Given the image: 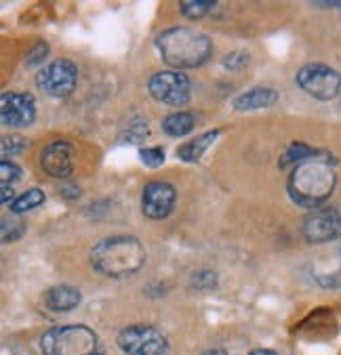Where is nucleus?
Segmentation results:
<instances>
[{
  "label": "nucleus",
  "instance_id": "1",
  "mask_svg": "<svg viewBox=\"0 0 341 355\" xmlns=\"http://www.w3.org/2000/svg\"><path fill=\"white\" fill-rule=\"evenodd\" d=\"M322 156L324 154L297 164L289 177L287 191L291 200L301 208H310V210L322 208V204L335 191L337 185L335 171L326 160H322Z\"/></svg>",
  "mask_w": 341,
  "mask_h": 355
},
{
  "label": "nucleus",
  "instance_id": "2",
  "mask_svg": "<svg viewBox=\"0 0 341 355\" xmlns=\"http://www.w3.org/2000/svg\"><path fill=\"white\" fill-rule=\"evenodd\" d=\"M156 46L163 61L177 72L204 65L213 53V40L207 34L181 26L160 32L156 38Z\"/></svg>",
  "mask_w": 341,
  "mask_h": 355
},
{
  "label": "nucleus",
  "instance_id": "3",
  "mask_svg": "<svg viewBox=\"0 0 341 355\" xmlns=\"http://www.w3.org/2000/svg\"><path fill=\"white\" fill-rule=\"evenodd\" d=\"M146 263V248L133 236H112L95 244L91 265L97 273L114 279L138 273Z\"/></svg>",
  "mask_w": 341,
  "mask_h": 355
},
{
  "label": "nucleus",
  "instance_id": "4",
  "mask_svg": "<svg viewBox=\"0 0 341 355\" xmlns=\"http://www.w3.org/2000/svg\"><path fill=\"white\" fill-rule=\"evenodd\" d=\"M40 349L44 355H91L97 351V336L78 324L55 326L40 336Z\"/></svg>",
  "mask_w": 341,
  "mask_h": 355
},
{
  "label": "nucleus",
  "instance_id": "5",
  "mask_svg": "<svg viewBox=\"0 0 341 355\" xmlns=\"http://www.w3.org/2000/svg\"><path fill=\"white\" fill-rule=\"evenodd\" d=\"M297 87L316 101H331L341 91V74L326 63H306L295 74Z\"/></svg>",
  "mask_w": 341,
  "mask_h": 355
},
{
  "label": "nucleus",
  "instance_id": "6",
  "mask_svg": "<svg viewBox=\"0 0 341 355\" xmlns=\"http://www.w3.org/2000/svg\"><path fill=\"white\" fill-rule=\"evenodd\" d=\"M78 83V69L70 59H57L44 65L36 74V87L40 93L53 99H65L72 95Z\"/></svg>",
  "mask_w": 341,
  "mask_h": 355
},
{
  "label": "nucleus",
  "instance_id": "7",
  "mask_svg": "<svg viewBox=\"0 0 341 355\" xmlns=\"http://www.w3.org/2000/svg\"><path fill=\"white\" fill-rule=\"evenodd\" d=\"M116 343L126 355H169L167 336L158 328L148 324H138L120 330Z\"/></svg>",
  "mask_w": 341,
  "mask_h": 355
},
{
  "label": "nucleus",
  "instance_id": "8",
  "mask_svg": "<svg viewBox=\"0 0 341 355\" xmlns=\"http://www.w3.org/2000/svg\"><path fill=\"white\" fill-rule=\"evenodd\" d=\"M150 95L165 105H183L190 101L192 85L190 78L177 69H165V72H156L148 83Z\"/></svg>",
  "mask_w": 341,
  "mask_h": 355
},
{
  "label": "nucleus",
  "instance_id": "9",
  "mask_svg": "<svg viewBox=\"0 0 341 355\" xmlns=\"http://www.w3.org/2000/svg\"><path fill=\"white\" fill-rule=\"evenodd\" d=\"M301 236L310 244H324L341 236V210L335 206L316 208L306 217L301 225Z\"/></svg>",
  "mask_w": 341,
  "mask_h": 355
},
{
  "label": "nucleus",
  "instance_id": "10",
  "mask_svg": "<svg viewBox=\"0 0 341 355\" xmlns=\"http://www.w3.org/2000/svg\"><path fill=\"white\" fill-rule=\"evenodd\" d=\"M177 202V191L169 181H152L142 191V212L152 221L167 219Z\"/></svg>",
  "mask_w": 341,
  "mask_h": 355
},
{
  "label": "nucleus",
  "instance_id": "11",
  "mask_svg": "<svg viewBox=\"0 0 341 355\" xmlns=\"http://www.w3.org/2000/svg\"><path fill=\"white\" fill-rule=\"evenodd\" d=\"M0 118L5 126L26 128L36 120V101L28 93H3L0 97Z\"/></svg>",
  "mask_w": 341,
  "mask_h": 355
},
{
  "label": "nucleus",
  "instance_id": "12",
  "mask_svg": "<svg viewBox=\"0 0 341 355\" xmlns=\"http://www.w3.org/2000/svg\"><path fill=\"white\" fill-rule=\"evenodd\" d=\"M42 171L53 177L65 181L74 171V148L67 141H53L40 154Z\"/></svg>",
  "mask_w": 341,
  "mask_h": 355
},
{
  "label": "nucleus",
  "instance_id": "13",
  "mask_svg": "<svg viewBox=\"0 0 341 355\" xmlns=\"http://www.w3.org/2000/svg\"><path fill=\"white\" fill-rule=\"evenodd\" d=\"M278 91L269 89V87H255L251 91H244L240 93L234 101H232V107L236 112H255V110H265V107H272L276 101H278Z\"/></svg>",
  "mask_w": 341,
  "mask_h": 355
},
{
  "label": "nucleus",
  "instance_id": "14",
  "mask_svg": "<svg viewBox=\"0 0 341 355\" xmlns=\"http://www.w3.org/2000/svg\"><path fill=\"white\" fill-rule=\"evenodd\" d=\"M81 301H83L81 291L74 286H67V284H59V286H53L44 293V305L57 313L76 309L81 305Z\"/></svg>",
  "mask_w": 341,
  "mask_h": 355
},
{
  "label": "nucleus",
  "instance_id": "15",
  "mask_svg": "<svg viewBox=\"0 0 341 355\" xmlns=\"http://www.w3.org/2000/svg\"><path fill=\"white\" fill-rule=\"evenodd\" d=\"M217 137H219V128L196 135L194 139L185 141L183 146L177 148V158L183 160V162H198L204 156V152H207L215 144Z\"/></svg>",
  "mask_w": 341,
  "mask_h": 355
},
{
  "label": "nucleus",
  "instance_id": "16",
  "mask_svg": "<svg viewBox=\"0 0 341 355\" xmlns=\"http://www.w3.org/2000/svg\"><path fill=\"white\" fill-rule=\"evenodd\" d=\"M194 124H196L194 114H190V112H175V114H169L163 120V130L169 137H183V135H188L194 128Z\"/></svg>",
  "mask_w": 341,
  "mask_h": 355
},
{
  "label": "nucleus",
  "instance_id": "17",
  "mask_svg": "<svg viewBox=\"0 0 341 355\" xmlns=\"http://www.w3.org/2000/svg\"><path fill=\"white\" fill-rule=\"evenodd\" d=\"M322 152H318V150H314V148H310L308 144H291L285 152H283V156L278 158V166H289V164H301V162H306V160H312V158H316V156H320Z\"/></svg>",
  "mask_w": 341,
  "mask_h": 355
},
{
  "label": "nucleus",
  "instance_id": "18",
  "mask_svg": "<svg viewBox=\"0 0 341 355\" xmlns=\"http://www.w3.org/2000/svg\"><path fill=\"white\" fill-rule=\"evenodd\" d=\"M44 191L42 189H28L22 196H17L9 208H11V215H24V212H30L34 208H38L40 204H44Z\"/></svg>",
  "mask_w": 341,
  "mask_h": 355
},
{
  "label": "nucleus",
  "instance_id": "19",
  "mask_svg": "<svg viewBox=\"0 0 341 355\" xmlns=\"http://www.w3.org/2000/svg\"><path fill=\"white\" fill-rule=\"evenodd\" d=\"M181 15L188 19H202L207 13L215 9V3H202V0H188V3L179 5Z\"/></svg>",
  "mask_w": 341,
  "mask_h": 355
},
{
  "label": "nucleus",
  "instance_id": "20",
  "mask_svg": "<svg viewBox=\"0 0 341 355\" xmlns=\"http://www.w3.org/2000/svg\"><path fill=\"white\" fill-rule=\"evenodd\" d=\"M30 141L19 135H5L3 137V160H9V156H17L28 148Z\"/></svg>",
  "mask_w": 341,
  "mask_h": 355
},
{
  "label": "nucleus",
  "instance_id": "21",
  "mask_svg": "<svg viewBox=\"0 0 341 355\" xmlns=\"http://www.w3.org/2000/svg\"><path fill=\"white\" fill-rule=\"evenodd\" d=\"M148 135H150L148 122H144V120H133V122L128 124V128L124 130L122 141H124V144H142V141H144Z\"/></svg>",
  "mask_w": 341,
  "mask_h": 355
},
{
  "label": "nucleus",
  "instance_id": "22",
  "mask_svg": "<svg viewBox=\"0 0 341 355\" xmlns=\"http://www.w3.org/2000/svg\"><path fill=\"white\" fill-rule=\"evenodd\" d=\"M24 232H26V223L19 221L17 217H11V219L5 217V219H3V242H5V244H9V242L22 238Z\"/></svg>",
  "mask_w": 341,
  "mask_h": 355
},
{
  "label": "nucleus",
  "instance_id": "23",
  "mask_svg": "<svg viewBox=\"0 0 341 355\" xmlns=\"http://www.w3.org/2000/svg\"><path fill=\"white\" fill-rule=\"evenodd\" d=\"M192 286H196L198 291H211L217 286V273L211 269H200L192 275Z\"/></svg>",
  "mask_w": 341,
  "mask_h": 355
},
{
  "label": "nucleus",
  "instance_id": "24",
  "mask_svg": "<svg viewBox=\"0 0 341 355\" xmlns=\"http://www.w3.org/2000/svg\"><path fill=\"white\" fill-rule=\"evenodd\" d=\"M249 61H251L249 53H244V51H232V53H228L222 59V65L226 69H230V72H238V69H244L249 65Z\"/></svg>",
  "mask_w": 341,
  "mask_h": 355
},
{
  "label": "nucleus",
  "instance_id": "25",
  "mask_svg": "<svg viewBox=\"0 0 341 355\" xmlns=\"http://www.w3.org/2000/svg\"><path fill=\"white\" fill-rule=\"evenodd\" d=\"M140 158L146 166L150 168H156L165 162V150L160 146H154V148H142L140 150Z\"/></svg>",
  "mask_w": 341,
  "mask_h": 355
},
{
  "label": "nucleus",
  "instance_id": "26",
  "mask_svg": "<svg viewBox=\"0 0 341 355\" xmlns=\"http://www.w3.org/2000/svg\"><path fill=\"white\" fill-rule=\"evenodd\" d=\"M0 179H3V185H13L22 179V171L17 164H13L11 160H3L0 162Z\"/></svg>",
  "mask_w": 341,
  "mask_h": 355
},
{
  "label": "nucleus",
  "instance_id": "27",
  "mask_svg": "<svg viewBox=\"0 0 341 355\" xmlns=\"http://www.w3.org/2000/svg\"><path fill=\"white\" fill-rule=\"evenodd\" d=\"M57 191H59V196L65 198V200H76V198L83 193V189H81L78 183H74V181H61L59 187H57Z\"/></svg>",
  "mask_w": 341,
  "mask_h": 355
},
{
  "label": "nucleus",
  "instance_id": "28",
  "mask_svg": "<svg viewBox=\"0 0 341 355\" xmlns=\"http://www.w3.org/2000/svg\"><path fill=\"white\" fill-rule=\"evenodd\" d=\"M47 55H49V46H47V44H36V46L28 53V63H30V65L44 63Z\"/></svg>",
  "mask_w": 341,
  "mask_h": 355
},
{
  "label": "nucleus",
  "instance_id": "29",
  "mask_svg": "<svg viewBox=\"0 0 341 355\" xmlns=\"http://www.w3.org/2000/svg\"><path fill=\"white\" fill-rule=\"evenodd\" d=\"M13 200H15L13 185H3V196H0V202H3V204H11Z\"/></svg>",
  "mask_w": 341,
  "mask_h": 355
},
{
  "label": "nucleus",
  "instance_id": "30",
  "mask_svg": "<svg viewBox=\"0 0 341 355\" xmlns=\"http://www.w3.org/2000/svg\"><path fill=\"white\" fill-rule=\"evenodd\" d=\"M202 355H230L226 349H222V347H213V349H207Z\"/></svg>",
  "mask_w": 341,
  "mask_h": 355
},
{
  "label": "nucleus",
  "instance_id": "31",
  "mask_svg": "<svg viewBox=\"0 0 341 355\" xmlns=\"http://www.w3.org/2000/svg\"><path fill=\"white\" fill-rule=\"evenodd\" d=\"M249 355H278L274 349H255V351H251Z\"/></svg>",
  "mask_w": 341,
  "mask_h": 355
},
{
  "label": "nucleus",
  "instance_id": "32",
  "mask_svg": "<svg viewBox=\"0 0 341 355\" xmlns=\"http://www.w3.org/2000/svg\"><path fill=\"white\" fill-rule=\"evenodd\" d=\"M91 355H103L101 351H95V353H91Z\"/></svg>",
  "mask_w": 341,
  "mask_h": 355
}]
</instances>
